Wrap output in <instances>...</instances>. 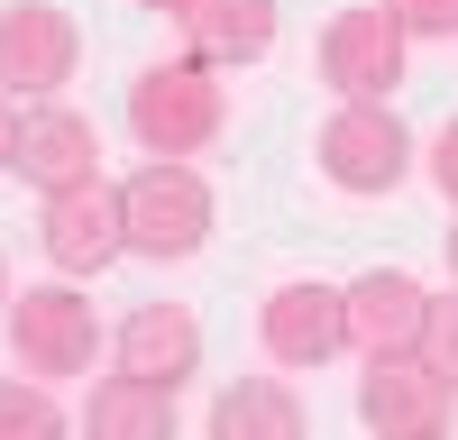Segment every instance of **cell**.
I'll use <instances>...</instances> for the list:
<instances>
[{
    "label": "cell",
    "instance_id": "1",
    "mask_svg": "<svg viewBox=\"0 0 458 440\" xmlns=\"http://www.w3.org/2000/svg\"><path fill=\"white\" fill-rule=\"evenodd\" d=\"M120 220H129V248L138 257H193L211 239V183L183 157H147L120 183Z\"/></svg>",
    "mask_w": 458,
    "mask_h": 440
},
{
    "label": "cell",
    "instance_id": "2",
    "mask_svg": "<svg viewBox=\"0 0 458 440\" xmlns=\"http://www.w3.org/2000/svg\"><path fill=\"white\" fill-rule=\"evenodd\" d=\"M129 129H138L147 157H193V147H211L220 138V83H211V64L202 55L147 64L129 83Z\"/></svg>",
    "mask_w": 458,
    "mask_h": 440
},
{
    "label": "cell",
    "instance_id": "3",
    "mask_svg": "<svg viewBox=\"0 0 458 440\" xmlns=\"http://www.w3.org/2000/svg\"><path fill=\"white\" fill-rule=\"evenodd\" d=\"M321 174L339 193H394L412 174V129L394 120V101H339L321 120Z\"/></svg>",
    "mask_w": 458,
    "mask_h": 440
},
{
    "label": "cell",
    "instance_id": "4",
    "mask_svg": "<svg viewBox=\"0 0 458 440\" xmlns=\"http://www.w3.org/2000/svg\"><path fill=\"white\" fill-rule=\"evenodd\" d=\"M92 349H101V321H92L83 293H73V275L19 284V303H10V358L28 367V377H83Z\"/></svg>",
    "mask_w": 458,
    "mask_h": 440
},
{
    "label": "cell",
    "instance_id": "5",
    "mask_svg": "<svg viewBox=\"0 0 458 440\" xmlns=\"http://www.w3.org/2000/svg\"><path fill=\"white\" fill-rule=\"evenodd\" d=\"M403 19L386 10V0H367V10H339L330 28H321V83L339 92V101H394V83H403Z\"/></svg>",
    "mask_w": 458,
    "mask_h": 440
},
{
    "label": "cell",
    "instance_id": "6",
    "mask_svg": "<svg viewBox=\"0 0 458 440\" xmlns=\"http://www.w3.org/2000/svg\"><path fill=\"white\" fill-rule=\"evenodd\" d=\"M358 422H367L376 440H440V422H449V377H440L422 349L367 358V377H358Z\"/></svg>",
    "mask_w": 458,
    "mask_h": 440
},
{
    "label": "cell",
    "instance_id": "7",
    "mask_svg": "<svg viewBox=\"0 0 458 440\" xmlns=\"http://www.w3.org/2000/svg\"><path fill=\"white\" fill-rule=\"evenodd\" d=\"M37 239H47L55 275H101L110 257H129V220H120V183H73V193H47L37 211Z\"/></svg>",
    "mask_w": 458,
    "mask_h": 440
},
{
    "label": "cell",
    "instance_id": "8",
    "mask_svg": "<svg viewBox=\"0 0 458 440\" xmlns=\"http://www.w3.org/2000/svg\"><path fill=\"white\" fill-rule=\"evenodd\" d=\"M73 55H83V37L55 0H10L0 10V92H37L47 101L55 83H73Z\"/></svg>",
    "mask_w": 458,
    "mask_h": 440
},
{
    "label": "cell",
    "instance_id": "9",
    "mask_svg": "<svg viewBox=\"0 0 458 440\" xmlns=\"http://www.w3.org/2000/svg\"><path fill=\"white\" fill-rule=\"evenodd\" d=\"M339 312H349V349L358 358H403V349H422L431 293L403 267H367L358 284H339Z\"/></svg>",
    "mask_w": 458,
    "mask_h": 440
},
{
    "label": "cell",
    "instance_id": "10",
    "mask_svg": "<svg viewBox=\"0 0 458 440\" xmlns=\"http://www.w3.org/2000/svg\"><path fill=\"white\" fill-rule=\"evenodd\" d=\"M349 349V312H339V284H312V275H293L266 293V358L276 367H321Z\"/></svg>",
    "mask_w": 458,
    "mask_h": 440
},
{
    "label": "cell",
    "instance_id": "11",
    "mask_svg": "<svg viewBox=\"0 0 458 440\" xmlns=\"http://www.w3.org/2000/svg\"><path fill=\"white\" fill-rule=\"evenodd\" d=\"M19 174L37 183V193H73V183H92L101 174V138L83 110H28L19 120Z\"/></svg>",
    "mask_w": 458,
    "mask_h": 440
},
{
    "label": "cell",
    "instance_id": "12",
    "mask_svg": "<svg viewBox=\"0 0 458 440\" xmlns=\"http://www.w3.org/2000/svg\"><path fill=\"white\" fill-rule=\"evenodd\" d=\"M120 367L147 377V385H183L202 367V321L183 312V303H138L120 321Z\"/></svg>",
    "mask_w": 458,
    "mask_h": 440
},
{
    "label": "cell",
    "instance_id": "13",
    "mask_svg": "<svg viewBox=\"0 0 458 440\" xmlns=\"http://www.w3.org/2000/svg\"><path fill=\"white\" fill-rule=\"evenodd\" d=\"M183 37H193L202 64H257L276 47V0H193Z\"/></svg>",
    "mask_w": 458,
    "mask_h": 440
},
{
    "label": "cell",
    "instance_id": "14",
    "mask_svg": "<svg viewBox=\"0 0 458 440\" xmlns=\"http://www.w3.org/2000/svg\"><path fill=\"white\" fill-rule=\"evenodd\" d=\"M83 431L92 440H165L174 431V385H147V377H101L83 403Z\"/></svg>",
    "mask_w": 458,
    "mask_h": 440
},
{
    "label": "cell",
    "instance_id": "15",
    "mask_svg": "<svg viewBox=\"0 0 458 440\" xmlns=\"http://www.w3.org/2000/svg\"><path fill=\"white\" fill-rule=\"evenodd\" d=\"M211 431H220V440H293V431H302V403H293L284 377H239V385H220Z\"/></svg>",
    "mask_w": 458,
    "mask_h": 440
},
{
    "label": "cell",
    "instance_id": "16",
    "mask_svg": "<svg viewBox=\"0 0 458 440\" xmlns=\"http://www.w3.org/2000/svg\"><path fill=\"white\" fill-rule=\"evenodd\" d=\"M55 431H64V403L47 394V377L0 385V440H55Z\"/></svg>",
    "mask_w": 458,
    "mask_h": 440
},
{
    "label": "cell",
    "instance_id": "17",
    "mask_svg": "<svg viewBox=\"0 0 458 440\" xmlns=\"http://www.w3.org/2000/svg\"><path fill=\"white\" fill-rule=\"evenodd\" d=\"M422 358L449 377V394H458V303H431V321H422Z\"/></svg>",
    "mask_w": 458,
    "mask_h": 440
},
{
    "label": "cell",
    "instance_id": "18",
    "mask_svg": "<svg viewBox=\"0 0 458 440\" xmlns=\"http://www.w3.org/2000/svg\"><path fill=\"white\" fill-rule=\"evenodd\" d=\"M403 19V37H458V0H386Z\"/></svg>",
    "mask_w": 458,
    "mask_h": 440
},
{
    "label": "cell",
    "instance_id": "19",
    "mask_svg": "<svg viewBox=\"0 0 458 440\" xmlns=\"http://www.w3.org/2000/svg\"><path fill=\"white\" fill-rule=\"evenodd\" d=\"M431 183L449 193V211H458V120L440 129V147H431Z\"/></svg>",
    "mask_w": 458,
    "mask_h": 440
},
{
    "label": "cell",
    "instance_id": "20",
    "mask_svg": "<svg viewBox=\"0 0 458 440\" xmlns=\"http://www.w3.org/2000/svg\"><path fill=\"white\" fill-rule=\"evenodd\" d=\"M19 165V110H10V92H0V174Z\"/></svg>",
    "mask_w": 458,
    "mask_h": 440
},
{
    "label": "cell",
    "instance_id": "21",
    "mask_svg": "<svg viewBox=\"0 0 458 440\" xmlns=\"http://www.w3.org/2000/svg\"><path fill=\"white\" fill-rule=\"evenodd\" d=\"M138 10H174V19H183V10H193V0H138Z\"/></svg>",
    "mask_w": 458,
    "mask_h": 440
},
{
    "label": "cell",
    "instance_id": "22",
    "mask_svg": "<svg viewBox=\"0 0 458 440\" xmlns=\"http://www.w3.org/2000/svg\"><path fill=\"white\" fill-rule=\"evenodd\" d=\"M449 275H458V230H449Z\"/></svg>",
    "mask_w": 458,
    "mask_h": 440
},
{
    "label": "cell",
    "instance_id": "23",
    "mask_svg": "<svg viewBox=\"0 0 458 440\" xmlns=\"http://www.w3.org/2000/svg\"><path fill=\"white\" fill-rule=\"evenodd\" d=\"M0 303H10V267H0Z\"/></svg>",
    "mask_w": 458,
    "mask_h": 440
}]
</instances>
